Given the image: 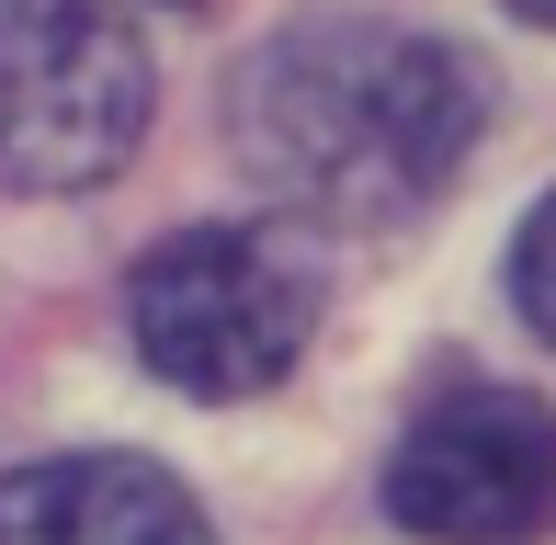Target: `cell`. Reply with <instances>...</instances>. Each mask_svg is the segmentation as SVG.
<instances>
[{
	"instance_id": "1",
	"label": "cell",
	"mask_w": 556,
	"mask_h": 545,
	"mask_svg": "<svg viewBox=\"0 0 556 545\" xmlns=\"http://www.w3.org/2000/svg\"><path fill=\"white\" fill-rule=\"evenodd\" d=\"M239 160L318 228H397L432 193H454L477 126H489V80L466 46L420 35L387 12H318L285 23L262 58L239 68Z\"/></svg>"
},
{
	"instance_id": "2",
	"label": "cell",
	"mask_w": 556,
	"mask_h": 545,
	"mask_svg": "<svg viewBox=\"0 0 556 545\" xmlns=\"http://www.w3.org/2000/svg\"><path fill=\"white\" fill-rule=\"evenodd\" d=\"M318 307H330V272L295 228H182L125 284L137 364L205 409L285 386L295 353L318 341Z\"/></svg>"
},
{
	"instance_id": "3",
	"label": "cell",
	"mask_w": 556,
	"mask_h": 545,
	"mask_svg": "<svg viewBox=\"0 0 556 545\" xmlns=\"http://www.w3.org/2000/svg\"><path fill=\"white\" fill-rule=\"evenodd\" d=\"M148 46L114 0H0V182L91 193L148 137Z\"/></svg>"
},
{
	"instance_id": "4",
	"label": "cell",
	"mask_w": 556,
	"mask_h": 545,
	"mask_svg": "<svg viewBox=\"0 0 556 545\" xmlns=\"http://www.w3.org/2000/svg\"><path fill=\"white\" fill-rule=\"evenodd\" d=\"M387 523L420 545H545L556 534V409L522 386H454L397 432Z\"/></svg>"
},
{
	"instance_id": "5",
	"label": "cell",
	"mask_w": 556,
	"mask_h": 545,
	"mask_svg": "<svg viewBox=\"0 0 556 545\" xmlns=\"http://www.w3.org/2000/svg\"><path fill=\"white\" fill-rule=\"evenodd\" d=\"M0 545H216V523L148 455H46L0 478Z\"/></svg>"
},
{
	"instance_id": "6",
	"label": "cell",
	"mask_w": 556,
	"mask_h": 545,
	"mask_svg": "<svg viewBox=\"0 0 556 545\" xmlns=\"http://www.w3.org/2000/svg\"><path fill=\"white\" fill-rule=\"evenodd\" d=\"M511 307H522L534 341H556V193L522 216V239H511Z\"/></svg>"
},
{
	"instance_id": "7",
	"label": "cell",
	"mask_w": 556,
	"mask_h": 545,
	"mask_svg": "<svg viewBox=\"0 0 556 545\" xmlns=\"http://www.w3.org/2000/svg\"><path fill=\"white\" fill-rule=\"evenodd\" d=\"M511 12H522V23H545V35H556V0H511Z\"/></svg>"
},
{
	"instance_id": "8",
	"label": "cell",
	"mask_w": 556,
	"mask_h": 545,
	"mask_svg": "<svg viewBox=\"0 0 556 545\" xmlns=\"http://www.w3.org/2000/svg\"><path fill=\"white\" fill-rule=\"evenodd\" d=\"M170 12H205V0H170Z\"/></svg>"
}]
</instances>
